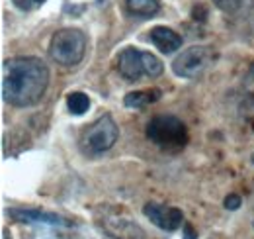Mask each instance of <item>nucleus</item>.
Wrapping results in <instances>:
<instances>
[{
    "instance_id": "f257e3e1",
    "label": "nucleus",
    "mask_w": 254,
    "mask_h": 239,
    "mask_svg": "<svg viewBox=\"0 0 254 239\" xmlns=\"http://www.w3.org/2000/svg\"><path fill=\"white\" fill-rule=\"evenodd\" d=\"M49 85V69L37 57H14L2 65V96L8 104L26 108L37 104Z\"/></svg>"
},
{
    "instance_id": "f03ea898",
    "label": "nucleus",
    "mask_w": 254,
    "mask_h": 239,
    "mask_svg": "<svg viewBox=\"0 0 254 239\" xmlns=\"http://www.w3.org/2000/svg\"><path fill=\"white\" fill-rule=\"evenodd\" d=\"M147 137L160 149L166 151H178L186 147L190 135H188V127L184 125L182 120L176 116H155L147 123Z\"/></svg>"
},
{
    "instance_id": "7ed1b4c3",
    "label": "nucleus",
    "mask_w": 254,
    "mask_h": 239,
    "mask_svg": "<svg viewBox=\"0 0 254 239\" xmlns=\"http://www.w3.org/2000/svg\"><path fill=\"white\" fill-rule=\"evenodd\" d=\"M88 39L84 31L76 28H63L55 31L49 43V55L51 59L63 67H74L84 59Z\"/></svg>"
},
{
    "instance_id": "20e7f679",
    "label": "nucleus",
    "mask_w": 254,
    "mask_h": 239,
    "mask_svg": "<svg viewBox=\"0 0 254 239\" xmlns=\"http://www.w3.org/2000/svg\"><path fill=\"white\" fill-rule=\"evenodd\" d=\"M120 137V129L110 114H104L88 125L80 137V147L88 155H100L104 151L112 149Z\"/></svg>"
},
{
    "instance_id": "39448f33",
    "label": "nucleus",
    "mask_w": 254,
    "mask_h": 239,
    "mask_svg": "<svg viewBox=\"0 0 254 239\" xmlns=\"http://www.w3.org/2000/svg\"><path fill=\"white\" fill-rule=\"evenodd\" d=\"M211 59V51L207 47H201V45H195L190 47L186 51H182L174 63H172V71L178 75V77H184V79H195L197 75L203 73V69L209 65Z\"/></svg>"
},
{
    "instance_id": "423d86ee",
    "label": "nucleus",
    "mask_w": 254,
    "mask_h": 239,
    "mask_svg": "<svg viewBox=\"0 0 254 239\" xmlns=\"http://www.w3.org/2000/svg\"><path fill=\"white\" fill-rule=\"evenodd\" d=\"M143 214L164 232H176L180 226H184V214L182 210L172 208V206H164L157 202H149L143 206Z\"/></svg>"
},
{
    "instance_id": "0eeeda50",
    "label": "nucleus",
    "mask_w": 254,
    "mask_h": 239,
    "mask_svg": "<svg viewBox=\"0 0 254 239\" xmlns=\"http://www.w3.org/2000/svg\"><path fill=\"white\" fill-rule=\"evenodd\" d=\"M8 216L18 220V222H26V224H47V226H63V228L74 226L72 220H66L63 216H57V214H51V212H41V210L10 208Z\"/></svg>"
},
{
    "instance_id": "6e6552de",
    "label": "nucleus",
    "mask_w": 254,
    "mask_h": 239,
    "mask_svg": "<svg viewBox=\"0 0 254 239\" xmlns=\"http://www.w3.org/2000/svg\"><path fill=\"white\" fill-rule=\"evenodd\" d=\"M118 71L127 81H139L145 75L143 51H139L135 47H126L118 57Z\"/></svg>"
},
{
    "instance_id": "1a4fd4ad",
    "label": "nucleus",
    "mask_w": 254,
    "mask_h": 239,
    "mask_svg": "<svg viewBox=\"0 0 254 239\" xmlns=\"http://www.w3.org/2000/svg\"><path fill=\"white\" fill-rule=\"evenodd\" d=\"M104 230L114 239H145V232L137 224L129 220H122V218L120 220L108 218L104 222Z\"/></svg>"
},
{
    "instance_id": "9d476101",
    "label": "nucleus",
    "mask_w": 254,
    "mask_h": 239,
    "mask_svg": "<svg viewBox=\"0 0 254 239\" xmlns=\"http://www.w3.org/2000/svg\"><path fill=\"white\" fill-rule=\"evenodd\" d=\"M151 41L155 43V47H159V51L162 53H174L176 49L182 47V37L170 28L164 26H157L151 30Z\"/></svg>"
},
{
    "instance_id": "9b49d317",
    "label": "nucleus",
    "mask_w": 254,
    "mask_h": 239,
    "mask_svg": "<svg viewBox=\"0 0 254 239\" xmlns=\"http://www.w3.org/2000/svg\"><path fill=\"white\" fill-rule=\"evenodd\" d=\"M162 92L159 89H149V90H137V92H129L124 98V104L127 108H145L153 102H157Z\"/></svg>"
},
{
    "instance_id": "f8f14e48",
    "label": "nucleus",
    "mask_w": 254,
    "mask_h": 239,
    "mask_svg": "<svg viewBox=\"0 0 254 239\" xmlns=\"http://www.w3.org/2000/svg\"><path fill=\"white\" fill-rule=\"evenodd\" d=\"M127 10L137 16H153L160 10L159 0H126Z\"/></svg>"
},
{
    "instance_id": "ddd939ff",
    "label": "nucleus",
    "mask_w": 254,
    "mask_h": 239,
    "mask_svg": "<svg viewBox=\"0 0 254 239\" xmlns=\"http://www.w3.org/2000/svg\"><path fill=\"white\" fill-rule=\"evenodd\" d=\"M66 106L70 110V114L74 116H82L88 108H90V98L84 92H70L66 98Z\"/></svg>"
},
{
    "instance_id": "4468645a",
    "label": "nucleus",
    "mask_w": 254,
    "mask_h": 239,
    "mask_svg": "<svg viewBox=\"0 0 254 239\" xmlns=\"http://www.w3.org/2000/svg\"><path fill=\"white\" fill-rule=\"evenodd\" d=\"M143 67H145V77H151V79L162 75V69H164L159 57L149 51H143Z\"/></svg>"
},
{
    "instance_id": "2eb2a0df",
    "label": "nucleus",
    "mask_w": 254,
    "mask_h": 239,
    "mask_svg": "<svg viewBox=\"0 0 254 239\" xmlns=\"http://www.w3.org/2000/svg\"><path fill=\"white\" fill-rule=\"evenodd\" d=\"M225 208L227 210H239L241 208V204H243V198L239 196V194H229L227 198H225Z\"/></svg>"
},
{
    "instance_id": "dca6fc26",
    "label": "nucleus",
    "mask_w": 254,
    "mask_h": 239,
    "mask_svg": "<svg viewBox=\"0 0 254 239\" xmlns=\"http://www.w3.org/2000/svg\"><path fill=\"white\" fill-rule=\"evenodd\" d=\"M221 10L225 12H233L235 8H237V0H213Z\"/></svg>"
},
{
    "instance_id": "f3484780",
    "label": "nucleus",
    "mask_w": 254,
    "mask_h": 239,
    "mask_svg": "<svg viewBox=\"0 0 254 239\" xmlns=\"http://www.w3.org/2000/svg\"><path fill=\"white\" fill-rule=\"evenodd\" d=\"M182 236H184V239H197V232L191 228V224L184 222V226H182Z\"/></svg>"
},
{
    "instance_id": "a211bd4d",
    "label": "nucleus",
    "mask_w": 254,
    "mask_h": 239,
    "mask_svg": "<svg viewBox=\"0 0 254 239\" xmlns=\"http://www.w3.org/2000/svg\"><path fill=\"white\" fill-rule=\"evenodd\" d=\"M14 4H16L20 10H30L33 4V0H14Z\"/></svg>"
},
{
    "instance_id": "6ab92c4d",
    "label": "nucleus",
    "mask_w": 254,
    "mask_h": 239,
    "mask_svg": "<svg viewBox=\"0 0 254 239\" xmlns=\"http://www.w3.org/2000/svg\"><path fill=\"white\" fill-rule=\"evenodd\" d=\"M2 239H12L10 238V232H8V230H4V232H2Z\"/></svg>"
},
{
    "instance_id": "aec40b11",
    "label": "nucleus",
    "mask_w": 254,
    "mask_h": 239,
    "mask_svg": "<svg viewBox=\"0 0 254 239\" xmlns=\"http://www.w3.org/2000/svg\"><path fill=\"white\" fill-rule=\"evenodd\" d=\"M45 0H33V4H43Z\"/></svg>"
},
{
    "instance_id": "412c9836",
    "label": "nucleus",
    "mask_w": 254,
    "mask_h": 239,
    "mask_svg": "<svg viewBox=\"0 0 254 239\" xmlns=\"http://www.w3.org/2000/svg\"><path fill=\"white\" fill-rule=\"evenodd\" d=\"M98 2H104V0H98Z\"/></svg>"
},
{
    "instance_id": "4be33fe9",
    "label": "nucleus",
    "mask_w": 254,
    "mask_h": 239,
    "mask_svg": "<svg viewBox=\"0 0 254 239\" xmlns=\"http://www.w3.org/2000/svg\"><path fill=\"white\" fill-rule=\"evenodd\" d=\"M253 163H254V155H253Z\"/></svg>"
}]
</instances>
